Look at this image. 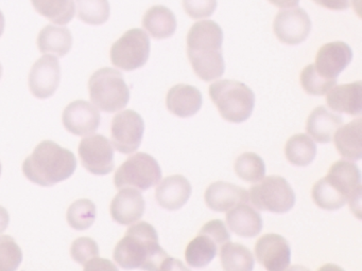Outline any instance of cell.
Listing matches in <instances>:
<instances>
[{
	"label": "cell",
	"instance_id": "obj_1",
	"mask_svg": "<svg viewBox=\"0 0 362 271\" xmlns=\"http://www.w3.org/2000/svg\"><path fill=\"white\" fill-rule=\"evenodd\" d=\"M114 260L124 269L144 270H188L181 260L170 258L160 246L158 234L146 222L133 224L114 249Z\"/></svg>",
	"mask_w": 362,
	"mask_h": 271
},
{
	"label": "cell",
	"instance_id": "obj_2",
	"mask_svg": "<svg viewBox=\"0 0 362 271\" xmlns=\"http://www.w3.org/2000/svg\"><path fill=\"white\" fill-rule=\"evenodd\" d=\"M222 42L223 31L214 20L198 21L188 32V59L194 73L204 82H211L223 76L226 64Z\"/></svg>",
	"mask_w": 362,
	"mask_h": 271
},
{
	"label": "cell",
	"instance_id": "obj_3",
	"mask_svg": "<svg viewBox=\"0 0 362 271\" xmlns=\"http://www.w3.org/2000/svg\"><path fill=\"white\" fill-rule=\"evenodd\" d=\"M76 169L77 159L74 152L50 140L41 142L23 163L25 177L46 188L69 179Z\"/></svg>",
	"mask_w": 362,
	"mask_h": 271
},
{
	"label": "cell",
	"instance_id": "obj_4",
	"mask_svg": "<svg viewBox=\"0 0 362 271\" xmlns=\"http://www.w3.org/2000/svg\"><path fill=\"white\" fill-rule=\"evenodd\" d=\"M209 95L220 116L230 123H243L251 116L255 95L245 83L221 80L209 86Z\"/></svg>",
	"mask_w": 362,
	"mask_h": 271
},
{
	"label": "cell",
	"instance_id": "obj_5",
	"mask_svg": "<svg viewBox=\"0 0 362 271\" xmlns=\"http://www.w3.org/2000/svg\"><path fill=\"white\" fill-rule=\"evenodd\" d=\"M90 101L105 112L124 109L130 101V89L122 72L113 68H101L88 80Z\"/></svg>",
	"mask_w": 362,
	"mask_h": 271
},
{
	"label": "cell",
	"instance_id": "obj_6",
	"mask_svg": "<svg viewBox=\"0 0 362 271\" xmlns=\"http://www.w3.org/2000/svg\"><path fill=\"white\" fill-rule=\"evenodd\" d=\"M249 199L252 205L260 211L284 214L294 207L296 194L285 178L281 176H269L262 178L255 186H251Z\"/></svg>",
	"mask_w": 362,
	"mask_h": 271
},
{
	"label": "cell",
	"instance_id": "obj_7",
	"mask_svg": "<svg viewBox=\"0 0 362 271\" xmlns=\"http://www.w3.org/2000/svg\"><path fill=\"white\" fill-rule=\"evenodd\" d=\"M162 179V169L158 161L146 154H136L127 159L114 175L116 188L132 186L139 191L149 190Z\"/></svg>",
	"mask_w": 362,
	"mask_h": 271
},
{
	"label": "cell",
	"instance_id": "obj_8",
	"mask_svg": "<svg viewBox=\"0 0 362 271\" xmlns=\"http://www.w3.org/2000/svg\"><path fill=\"white\" fill-rule=\"evenodd\" d=\"M150 40L144 30L127 31L114 42L110 52L112 64L124 71H133L146 65L150 55Z\"/></svg>",
	"mask_w": 362,
	"mask_h": 271
},
{
	"label": "cell",
	"instance_id": "obj_9",
	"mask_svg": "<svg viewBox=\"0 0 362 271\" xmlns=\"http://www.w3.org/2000/svg\"><path fill=\"white\" fill-rule=\"evenodd\" d=\"M144 133L145 122L141 114L134 110L120 112L112 121V144L122 154L129 155L136 152L141 146Z\"/></svg>",
	"mask_w": 362,
	"mask_h": 271
},
{
	"label": "cell",
	"instance_id": "obj_10",
	"mask_svg": "<svg viewBox=\"0 0 362 271\" xmlns=\"http://www.w3.org/2000/svg\"><path fill=\"white\" fill-rule=\"evenodd\" d=\"M79 157L84 169L94 175H107L115 167L113 146L107 138L99 133H92L81 140Z\"/></svg>",
	"mask_w": 362,
	"mask_h": 271
},
{
	"label": "cell",
	"instance_id": "obj_11",
	"mask_svg": "<svg viewBox=\"0 0 362 271\" xmlns=\"http://www.w3.org/2000/svg\"><path fill=\"white\" fill-rule=\"evenodd\" d=\"M275 35L283 44L296 46L306 40L311 31V20L300 8L281 10L273 23Z\"/></svg>",
	"mask_w": 362,
	"mask_h": 271
},
{
	"label": "cell",
	"instance_id": "obj_12",
	"mask_svg": "<svg viewBox=\"0 0 362 271\" xmlns=\"http://www.w3.org/2000/svg\"><path fill=\"white\" fill-rule=\"evenodd\" d=\"M61 80L59 59L54 55H44L33 64L29 73L31 93L37 99H48L56 93Z\"/></svg>",
	"mask_w": 362,
	"mask_h": 271
},
{
	"label": "cell",
	"instance_id": "obj_13",
	"mask_svg": "<svg viewBox=\"0 0 362 271\" xmlns=\"http://www.w3.org/2000/svg\"><path fill=\"white\" fill-rule=\"evenodd\" d=\"M255 255L267 270L284 271L290 266L291 248L285 237L269 233L256 241Z\"/></svg>",
	"mask_w": 362,
	"mask_h": 271
},
{
	"label": "cell",
	"instance_id": "obj_14",
	"mask_svg": "<svg viewBox=\"0 0 362 271\" xmlns=\"http://www.w3.org/2000/svg\"><path fill=\"white\" fill-rule=\"evenodd\" d=\"M100 120L96 106L84 100L71 102L62 114L65 129L75 136L92 135L98 129Z\"/></svg>",
	"mask_w": 362,
	"mask_h": 271
},
{
	"label": "cell",
	"instance_id": "obj_15",
	"mask_svg": "<svg viewBox=\"0 0 362 271\" xmlns=\"http://www.w3.org/2000/svg\"><path fill=\"white\" fill-rule=\"evenodd\" d=\"M353 51L344 42H332L324 44L315 56V69L321 76L338 80L339 74L351 64Z\"/></svg>",
	"mask_w": 362,
	"mask_h": 271
},
{
	"label": "cell",
	"instance_id": "obj_16",
	"mask_svg": "<svg viewBox=\"0 0 362 271\" xmlns=\"http://www.w3.org/2000/svg\"><path fill=\"white\" fill-rule=\"evenodd\" d=\"M146 201L139 191L122 188L112 200L110 212L114 222L122 226L134 224L145 213Z\"/></svg>",
	"mask_w": 362,
	"mask_h": 271
},
{
	"label": "cell",
	"instance_id": "obj_17",
	"mask_svg": "<svg viewBox=\"0 0 362 271\" xmlns=\"http://www.w3.org/2000/svg\"><path fill=\"white\" fill-rule=\"evenodd\" d=\"M205 203L215 212H228L240 203H249V192L245 188L226 181L211 183L205 191Z\"/></svg>",
	"mask_w": 362,
	"mask_h": 271
},
{
	"label": "cell",
	"instance_id": "obj_18",
	"mask_svg": "<svg viewBox=\"0 0 362 271\" xmlns=\"http://www.w3.org/2000/svg\"><path fill=\"white\" fill-rule=\"evenodd\" d=\"M192 192V184L187 178L182 175L169 176L156 188V199L160 207L175 211L187 203Z\"/></svg>",
	"mask_w": 362,
	"mask_h": 271
},
{
	"label": "cell",
	"instance_id": "obj_19",
	"mask_svg": "<svg viewBox=\"0 0 362 271\" xmlns=\"http://www.w3.org/2000/svg\"><path fill=\"white\" fill-rule=\"evenodd\" d=\"M202 93L192 85H175L167 93V108L171 114L179 118L194 116L202 107Z\"/></svg>",
	"mask_w": 362,
	"mask_h": 271
},
{
	"label": "cell",
	"instance_id": "obj_20",
	"mask_svg": "<svg viewBox=\"0 0 362 271\" xmlns=\"http://www.w3.org/2000/svg\"><path fill=\"white\" fill-rule=\"evenodd\" d=\"M326 102L334 112L360 116L362 112L361 80L332 87L326 95Z\"/></svg>",
	"mask_w": 362,
	"mask_h": 271
},
{
	"label": "cell",
	"instance_id": "obj_21",
	"mask_svg": "<svg viewBox=\"0 0 362 271\" xmlns=\"http://www.w3.org/2000/svg\"><path fill=\"white\" fill-rule=\"evenodd\" d=\"M341 114L328 110L325 106L315 108L307 119V133L319 143H329L334 137V131L342 125Z\"/></svg>",
	"mask_w": 362,
	"mask_h": 271
},
{
	"label": "cell",
	"instance_id": "obj_22",
	"mask_svg": "<svg viewBox=\"0 0 362 271\" xmlns=\"http://www.w3.org/2000/svg\"><path fill=\"white\" fill-rule=\"evenodd\" d=\"M326 180L347 199L361 190V174L359 167L351 161L338 160L330 167Z\"/></svg>",
	"mask_w": 362,
	"mask_h": 271
},
{
	"label": "cell",
	"instance_id": "obj_23",
	"mask_svg": "<svg viewBox=\"0 0 362 271\" xmlns=\"http://www.w3.org/2000/svg\"><path fill=\"white\" fill-rule=\"evenodd\" d=\"M228 212L226 224L235 234L250 239L262 232L264 226L262 216L247 203H240Z\"/></svg>",
	"mask_w": 362,
	"mask_h": 271
},
{
	"label": "cell",
	"instance_id": "obj_24",
	"mask_svg": "<svg viewBox=\"0 0 362 271\" xmlns=\"http://www.w3.org/2000/svg\"><path fill=\"white\" fill-rule=\"evenodd\" d=\"M362 120L360 118L339 127L334 133V146L339 154L351 161L362 158Z\"/></svg>",
	"mask_w": 362,
	"mask_h": 271
},
{
	"label": "cell",
	"instance_id": "obj_25",
	"mask_svg": "<svg viewBox=\"0 0 362 271\" xmlns=\"http://www.w3.org/2000/svg\"><path fill=\"white\" fill-rule=\"evenodd\" d=\"M73 35L66 27L48 25L37 36L40 52L52 53L59 57L65 56L73 48Z\"/></svg>",
	"mask_w": 362,
	"mask_h": 271
},
{
	"label": "cell",
	"instance_id": "obj_26",
	"mask_svg": "<svg viewBox=\"0 0 362 271\" xmlns=\"http://www.w3.org/2000/svg\"><path fill=\"white\" fill-rule=\"evenodd\" d=\"M143 25L154 40H166L175 34L177 23L170 8L154 6L144 15Z\"/></svg>",
	"mask_w": 362,
	"mask_h": 271
},
{
	"label": "cell",
	"instance_id": "obj_27",
	"mask_svg": "<svg viewBox=\"0 0 362 271\" xmlns=\"http://www.w3.org/2000/svg\"><path fill=\"white\" fill-rule=\"evenodd\" d=\"M219 249V245L211 237L199 232L198 236L194 237L186 248V263L192 268L206 267L216 258Z\"/></svg>",
	"mask_w": 362,
	"mask_h": 271
},
{
	"label": "cell",
	"instance_id": "obj_28",
	"mask_svg": "<svg viewBox=\"0 0 362 271\" xmlns=\"http://www.w3.org/2000/svg\"><path fill=\"white\" fill-rule=\"evenodd\" d=\"M220 260L226 271H251L255 260L249 248L239 243L228 241L220 248Z\"/></svg>",
	"mask_w": 362,
	"mask_h": 271
},
{
	"label": "cell",
	"instance_id": "obj_29",
	"mask_svg": "<svg viewBox=\"0 0 362 271\" xmlns=\"http://www.w3.org/2000/svg\"><path fill=\"white\" fill-rule=\"evenodd\" d=\"M35 10L57 25H66L75 17L74 0H31Z\"/></svg>",
	"mask_w": 362,
	"mask_h": 271
},
{
	"label": "cell",
	"instance_id": "obj_30",
	"mask_svg": "<svg viewBox=\"0 0 362 271\" xmlns=\"http://www.w3.org/2000/svg\"><path fill=\"white\" fill-rule=\"evenodd\" d=\"M287 160L296 167H307L315 160L317 145L309 136L298 133L289 138L285 146Z\"/></svg>",
	"mask_w": 362,
	"mask_h": 271
},
{
	"label": "cell",
	"instance_id": "obj_31",
	"mask_svg": "<svg viewBox=\"0 0 362 271\" xmlns=\"http://www.w3.org/2000/svg\"><path fill=\"white\" fill-rule=\"evenodd\" d=\"M313 203L326 211H336L344 207L349 199L341 194L336 188L332 186L326 178H322L313 188Z\"/></svg>",
	"mask_w": 362,
	"mask_h": 271
},
{
	"label": "cell",
	"instance_id": "obj_32",
	"mask_svg": "<svg viewBox=\"0 0 362 271\" xmlns=\"http://www.w3.org/2000/svg\"><path fill=\"white\" fill-rule=\"evenodd\" d=\"M96 205L92 200L86 198L79 199L71 203L67 210V222L75 230H88L96 220Z\"/></svg>",
	"mask_w": 362,
	"mask_h": 271
},
{
	"label": "cell",
	"instance_id": "obj_33",
	"mask_svg": "<svg viewBox=\"0 0 362 271\" xmlns=\"http://www.w3.org/2000/svg\"><path fill=\"white\" fill-rule=\"evenodd\" d=\"M78 18L90 25H100L111 15L109 0H75Z\"/></svg>",
	"mask_w": 362,
	"mask_h": 271
},
{
	"label": "cell",
	"instance_id": "obj_34",
	"mask_svg": "<svg viewBox=\"0 0 362 271\" xmlns=\"http://www.w3.org/2000/svg\"><path fill=\"white\" fill-rule=\"evenodd\" d=\"M235 173L247 182H258L266 175V164L262 157L255 152H243L234 165Z\"/></svg>",
	"mask_w": 362,
	"mask_h": 271
},
{
	"label": "cell",
	"instance_id": "obj_35",
	"mask_svg": "<svg viewBox=\"0 0 362 271\" xmlns=\"http://www.w3.org/2000/svg\"><path fill=\"white\" fill-rule=\"evenodd\" d=\"M300 85L308 95H324L337 84V80H330L321 76L315 69V64H309L300 73Z\"/></svg>",
	"mask_w": 362,
	"mask_h": 271
},
{
	"label": "cell",
	"instance_id": "obj_36",
	"mask_svg": "<svg viewBox=\"0 0 362 271\" xmlns=\"http://www.w3.org/2000/svg\"><path fill=\"white\" fill-rule=\"evenodd\" d=\"M23 251L10 235L0 236V271H14L21 266Z\"/></svg>",
	"mask_w": 362,
	"mask_h": 271
},
{
	"label": "cell",
	"instance_id": "obj_37",
	"mask_svg": "<svg viewBox=\"0 0 362 271\" xmlns=\"http://www.w3.org/2000/svg\"><path fill=\"white\" fill-rule=\"evenodd\" d=\"M71 255L75 262L86 266L90 260L99 256L98 243L90 237H79L71 243Z\"/></svg>",
	"mask_w": 362,
	"mask_h": 271
},
{
	"label": "cell",
	"instance_id": "obj_38",
	"mask_svg": "<svg viewBox=\"0 0 362 271\" xmlns=\"http://www.w3.org/2000/svg\"><path fill=\"white\" fill-rule=\"evenodd\" d=\"M217 6V0H183V8L186 14L194 19L211 16Z\"/></svg>",
	"mask_w": 362,
	"mask_h": 271
},
{
	"label": "cell",
	"instance_id": "obj_39",
	"mask_svg": "<svg viewBox=\"0 0 362 271\" xmlns=\"http://www.w3.org/2000/svg\"><path fill=\"white\" fill-rule=\"evenodd\" d=\"M199 232L209 235L219 245L220 248L230 241V233L226 229V224L220 219H214L206 222Z\"/></svg>",
	"mask_w": 362,
	"mask_h": 271
},
{
	"label": "cell",
	"instance_id": "obj_40",
	"mask_svg": "<svg viewBox=\"0 0 362 271\" xmlns=\"http://www.w3.org/2000/svg\"><path fill=\"white\" fill-rule=\"evenodd\" d=\"M315 4L332 11H344L351 6V0H313Z\"/></svg>",
	"mask_w": 362,
	"mask_h": 271
},
{
	"label": "cell",
	"instance_id": "obj_41",
	"mask_svg": "<svg viewBox=\"0 0 362 271\" xmlns=\"http://www.w3.org/2000/svg\"><path fill=\"white\" fill-rule=\"evenodd\" d=\"M86 270H93V269H100V270H105V269H113V270H117V267L114 266L109 260H103V258H97L90 260L88 264L84 266Z\"/></svg>",
	"mask_w": 362,
	"mask_h": 271
},
{
	"label": "cell",
	"instance_id": "obj_42",
	"mask_svg": "<svg viewBox=\"0 0 362 271\" xmlns=\"http://www.w3.org/2000/svg\"><path fill=\"white\" fill-rule=\"evenodd\" d=\"M9 213H8V211L5 207L0 205V234L7 230L8 226H9Z\"/></svg>",
	"mask_w": 362,
	"mask_h": 271
},
{
	"label": "cell",
	"instance_id": "obj_43",
	"mask_svg": "<svg viewBox=\"0 0 362 271\" xmlns=\"http://www.w3.org/2000/svg\"><path fill=\"white\" fill-rule=\"evenodd\" d=\"M269 1L281 8H296L300 4V0H269Z\"/></svg>",
	"mask_w": 362,
	"mask_h": 271
},
{
	"label": "cell",
	"instance_id": "obj_44",
	"mask_svg": "<svg viewBox=\"0 0 362 271\" xmlns=\"http://www.w3.org/2000/svg\"><path fill=\"white\" fill-rule=\"evenodd\" d=\"M5 16H4V13L0 10V37H1V35L4 34V31H5Z\"/></svg>",
	"mask_w": 362,
	"mask_h": 271
},
{
	"label": "cell",
	"instance_id": "obj_45",
	"mask_svg": "<svg viewBox=\"0 0 362 271\" xmlns=\"http://www.w3.org/2000/svg\"><path fill=\"white\" fill-rule=\"evenodd\" d=\"M1 76H3V66L0 64V80H1Z\"/></svg>",
	"mask_w": 362,
	"mask_h": 271
},
{
	"label": "cell",
	"instance_id": "obj_46",
	"mask_svg": "<svg viewBox=\"0 0 362 271\" xmlns=\"http://www.w3.org/2000/svg\"><path fill=\"white\" fill-rule=\"evenodd\" d=\"M1 171H3V165H1V162H0V176H1Z\"/></svg>",
	"mask_w": 362,
	"mask_h": 271
}]
</instances>
